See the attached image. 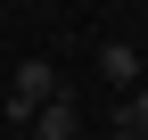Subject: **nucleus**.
<instances>
[{
  "label": "nucleus",
  "instance_id": "obj_1",
  "mask_svg": "<svg viewBox=\"0 0 148 140\" xmlns=\"http://www.w3.org/2000/svg\"><path fill=\"white\" fill-rule=\"evenodd\" d=\"M49 99H58V66H49V58H25V66H16V82H8V115H25V124H33Z\"/></svg>",
  "mask_w": 148,
  "mask_h": 140
},
{
  "label": "nucleus",
  "instance_id": "obj_2",
  "mask_svg": "<svg viewBox=\"0 0 148 140\" xmlns=\"http://www.w3.org/2000/svg\"><path fill=\"white\" fill-rule=\"evenodd\" d=\"M99 74L115 82V91H140V49L132 41H99Z\"/></svg>",
  "mask_w": 148,
  "mask_h": 140
},
{
  "label": "nucleus",
  "instance_id": "obj_3",
  "mask_svg": "<svg viewBox=\"0 0 148 140\" xmlns=\"http://www.w3.org/2000/svg\"><path fill=\"white\" fill-rule=\"evenodd\" d=\"M74 132H82V115H74L66 99H49V107L33 115V140H74Z\"/></svg>",
  "mask_w": 148,
  "mask_h": 140
},
{
  "label": "nucleus",
  "instance_id": "obj_4",
  "mask_svg": "<svg viewBox=\"0 0 148 140\" xmlns=\"http://www.w3.org/2000/svg\"><path fill=\"white\" fill-rule=\"evenodd\" d=\"M115 124H123V132H140V140H148V82H140V91H132V99H123V115H115Z\"/></svg>",
  "mask_w": 148,
  "mask_h": 140
}]
</instances>
